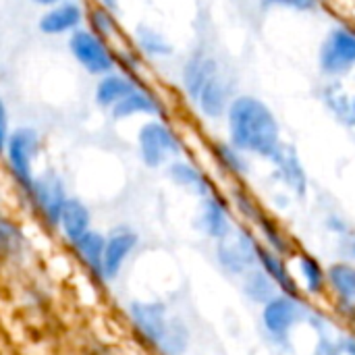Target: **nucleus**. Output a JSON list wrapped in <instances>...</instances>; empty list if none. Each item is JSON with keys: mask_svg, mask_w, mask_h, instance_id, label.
<instances>
[{"mask_svg": "<svg viewBox=\"0 0 355 355\" xmlns=\"http://www.w3.org/2000/svg\"><path fill=\"white\" fill-rule=\"evenodd\" d=\"M318 69L329 79H343L355 71V27L335 23L318 48Z\"/></svg>", "mask_w": 355, "mask_h": 355, "instance_id": "423d86ee", "label": "nucleus"}, {"mask_svg": "<svg viewBox=\"0 0 355 355\" xmlns=\"http://www.w3.org/2000/svg\"><path fill=\"white\" fill-rule=\"evenodd\" d=\"M166 177L181 189H187L200 198H206L210 193H214V185L208 179V175L191 160L179 156L175 160H171L166 166Z\"/></svg>", "mask_w": 355, "mask_h": 355, "instance_id": "2eb2a0df", "label": "nucleus"}, {"mask_svg": "<svg viewBox=\"0 0 355 355\" xmlns=\"http://www.w3.org/2000/svg\"><path fill=\"white\" fill-rule=\"evenodd\" d=\"M27 252V235L17 218L0 210V262L15 264Z\"/></svg>", "mask_w": 355, "mask_h": 355, "instance_id": "6ab92c4d", "label": "nucleus"}, {"mask_svg": "<svg viewBox=\"0 0 355 355\" xmlns=\"http://www.w3.org/2000/svg\"><path fill=\"white\" fill-rule=\"evenodd\" d=\"M73 256L79 260V264L98 281H104V245L106 235L98 229H89L85 235H81L77 241L69 243Z\"/></svg>", "mask_w": 355, "mask_h": 355, "instance_id": "dca6fc26", "label": "nucleus"}, {"mask_svg": "<svg viewBox=\"0 0 355 355\" xmlns=\"http://www.w3.org/2000/svg\"><path fill=\"white\" fill-rule=\"evenodd\" d=\"M223 71L220 62L206 50H196L191 52L183 67H181V89L189 102H196L198 94L202 87L218 73Z\"/></svg>", "mask_w": 355, "mask_h": 355, "instance_id": "9b49d317", "label": "nucleus"}, {"mask_svg": "<svg viewBox=\"0 0 355 355\" xmlns=\"http://www.w3.org/2000/svg\"><path fill=\"white\" fill-rule=\"evenodd\" d=\"M235 87H233V81L231 77L223 71H218L204 87L202 92L198 94L193 106L198 108V112L208 119V121H220L225 119L233 98H235Z\"/></svg>", "mask_w": 355, "mask_h": 355, "instance_id": "1a4fd4ad", "label": "nucleus"}, {"mask_svg": "<svg viewBox=\"0 0 355 355\" xmlns=\"http://www.w3.org/2000/svg\"><path fill=\"white\" fill-rule=\"evenodd\" d=\"M87 4L83 0H62L54 6L42 8L37 17L40 33L48 37H69L85 25Z\"/></svg>", "mask_w": 355, "mask_h": 355, "instance_id": "0eeeda50", "label": "nucleus"}, {"mask_svg": "<svg viewBox=\"0 0 355 355\" xmlns=\"http://www.w3.org/2000/svg\"><path fill=\"white\" fill-rule=\"evenodd\" d=\"M141 81L121 69H114L102 77L96 79L94 85V104L102 110H110L112 106H116L129 92H133Z\"/></svg>", "mask_w": 355, "mask_h": 355, "instance_id": "4468645a", "label": "nucleus"}, {"mask_svg": "<svg viewBox=\"0 0 355 355\" xmlns=\"http://www.w3.org/2000/svg\"><path fill=\"white\" fill-rule=\"evenodd\" d=\"M300 318V308L295 306L293 297H272L266 302L264 308V324L270 333L283 335L287 333Z\"/></svg>", "mask_w": 355, "mask_h": 355, "instance_id": "5701e85b", "label": "nucleus"}, {"mask_svg": "<svg viewBox=\"0 0 355 355\" xmlns=\"http://www.w3.org/2000/svg\"><path fill=\"white\" fill-rule=\"evenodd\" d=\"M67 48L77 67L96 79L116 69L114 46L85 25L67 37Z\"/></svg>", "mask_w": 355, "mask_h": 355, "instance_id": "39448f33", "label": "nucleus"}, {"mask_svg": "<svg viewBox=\"0 0 355 355\" xmlns=\"http://www.w3.org/2000/svg\"><path fill=\"white\" fill-rule=\"evenodd\" d=\"M331 285L345 300H355V268L349 264H335L329 270Z\"/></svg>", "mask_w": 355, "mask_h": 355, "instance_id": "cd10ccee", "label": "nucleus"}, {"mask_svg": "<svg viewBox=\"0 0 355 355\" xmlns=\"http://www.w3.org/2000/svg\"><path fill=\"white\" fill-rule=\"evenodd\" d=\"M33 6H40V8H48V6H54V4H58V2H62V0H29Z\"/></svg>", "mask_w": 355, "mask_h": 355, "instance_id": "f704fd0d", "label": "nucleus"}, {"mask_svg": "<svg viewBox=\"0 0 355 355\" xmlns=\"http://www.w3.org/2000/svg\"><path fill=\"white\" fill-rule=\"evenodd\" d=\"M200 227L204 229L206 235L214 239L227 237L231 229V218H229V208L227 204L214 193L202 198V208H200Z\"/></svg>", "mask_w": 355, "mask_h": 355, "instance_id": "aec40b11", "label": "nucleus"}, {"mask_svg": "<svg viewBox=\"0 0 355 355\" xmlns=\"http://www.w3.org/2000/svg\"><path fill=\"white\" fill-rule=\"evenodd\" d=\"M258 227H260V231L264 233L266 241L270 243V248H272L277 254H283V252H287L285 235L281 233V229L277 227V223H275L272 218H268L266 214H262V216H260V220H258Z\"/></svg>", "mask_w": 355, "mask_h": 355, "instance_id": "473e14b6", "label": "nucleus"}, {"mask_svg": "<svg viewBox=\"0 0 355 355\" xmlns=\"http://www.w3.org/2000/svg\"><path fill=\"white\" fill-rule=\"evenodd\" d=\"M225 121L227 139L248 156L270 162L285 146L277 114L264 100L252 94H237Z\"/></svg>", "mask_w": 355, "mask_h": 355, "instance_id": "f257e3e1", "label": "nucleus"}, {"mask_svg": "<svg viewBox=\"0 0 355 355\" xmlns=\"http://www.w3.org/2000/svg\"><path fill=\"white\" fill-rule=\"evenodd\" d=\"M44 150V135L33 125H17L8 137L4 150V166L19 193L27 191L33 177L37 175V160Z\"/></svg>", "mask_w": 355, "mask_h": 355, "instance_id": "7ed1b4c3", "label": "nucleus"}, {"mask_svg": "<svg viewBox=\"0 0 355 355\" xmlns=\"http://www.w3.org/2000/svg\"><path fill=\"white\" fill-rule=\"evenodd\" d=\"M187 341H189V335L185 327L175 320V322H168L158 349L164 355H183L187 349Z\"/></svg>", "mask_w": 355, "mask_h": 355, "instance_id": "bb28decb", "label": "nucleus"}, {"mask_svg": "<svg viewBox=\"0 0 355 355\" xmlns=\"http://www.w3.org/2000/svg\"><path fill=\"white\" fill-rule=\"evenodd\" d=\"M231 200H233V204L239 208V212H241L245 218H250V220H254V223L260 220L262 210H260L258 202H256V200L250 196V191H245L241 185H237V187L231 189Z\"/></svg>", "mask_w": 355, "mask_h": 355, "instance_id": "c756f323", "label": "nucleus"}, {"mask_svg": "<svg viewBox=\"0 0 355 355\" xmlns=\"http://www.w3.org/2000/svg\"><path fill=\"white\" fill-rule=\"evenodd\" d=\"M94 2L104 4V6H108V8H112V10H116V6H119V0H94Z\"/></svg>", "mask_w": 355, "mask_h": 355, "instance_id": "c9c22d12", "label": "nucleus"}, {"mask_svg": "<svg viewBox=\"0 0 355 355\" xmlns=\"http://www.w3.org/2000/svg\"><path fill=\"white\" fill-rule=\"evenodd\" d=\"M354 252H355V245H354Z\"/></svg>", "mask_w": 355, "mask_h": 355, "instance_id": "4c0bfd02", "label": "nucleus"}, {"mask_svg": "<svg viewBox=\"0 0 355 355\" xmlns=\"http://www.w3.org/2000/svg\"><path fill=\"white\" fill-rule=\"evenodd\" d=\"M272 279L262 272H252L245 281V291L256 302H270L272 300Z\"/></svg>", "mask_w": 355, "mask_h": 355, "instance_id": "7c9ffc66", "label": "nucleus"}, {"mask_svg": "<svg viewBox=\"0 0 355 355\" xmlns=\"http://www.w3.org/2000/svg\"><path fill=\"white\" fill-rule=\"evenodd\" d=\"M300 268L304 272V279H306L308 289L312 293H318L322 289V283H324V275H322L320 264L312 256H302L300 258Z\"/></svg>", "mask_w": 355, "mask_h": 355, "instance_id": "2f4dec72", "label": "nucleus"}, {"mask_svg": "<svg viewBox=\"0 0 355 355\" xmlns=\"http://www.w3.org/2000/svg\"><path fill=\"white\" fill-rule=\"evenodd\" d=\"M258 260H260V264L264 266L266 275H268L279 287H283V289L293 297L295 291H297V287H295L293 279L287 275V268H285L283 260L279 258V254H277L275 250H266V248L258 245Z\"/></svg>", "mask_w": 355, "mask_h": 355, "instance_id": "a878e982", "label": "nucleus"}, {"mask_svg": "<svg viewBox=\"0 0 355 355\" xmlns=\"http://www.w3.org/2000/svg\"><path fill=\"white\" fill-rule=\"evenodd\" d=\"M114 123H125L131 119H166L168 108L166 102L146 83H139L133 92H129L116 106L108 110Z\"/></svg>", "mask_w": 355, "mask_h": 355, "instance_id": "6e6552de", "label": "nucleus"}, {"mask_svg": "<svg viewBox=\"0 0 355 355\" xmlns=\"http://www.w3.org/2000/svg\"><path fill=\"white\" fill-rule=\"evenodd\" d=\"M210 154L214 158V162L231 177L241 179L248 175L250 171V160L248 154H243L241 150H237L229 139H212L210 141Z\"/></svg>", "mask_w": 355, "mask_h": 355, "instance_id": "b1692460", "label": "nucleus"}, {"mask_svg": "<svg viewBox=\"0 0 355 355\" xmlns=\"http://www.w3.org/2000/svg\"><path fill=\"white\" fill-rule=\"evenodd\" d=\"M324 0H258L262 10H293V12H316Z\"/></svg>", "mask_w": 355, "mask_h": 355, "instance_id": "c85d7f7f", "label": "nucleus"}, {"mask_svg": "<svg viewBox=\"0 0 355 355\" xmlns=\"http://www.w3.org/2000/svg\"><path fill=\"white\" fill-rule=\"evenodd\" d=\"M0 210H2V193H0Z\"/></svg>", "mask_w": 355, "mask_h": 355, "instance_id": "e433bc0d", "label": "nucleus"}, {"mask_svg": "<svg viewBox=\"0 0 355 355\" xmlns=\"http://www.w3.org/2000/svg\"><path fill=\"white\" fill-rule=\"evenodd\" d=\"M129 320L137 335L152 347H158L162 335L168 327L166 308L160 302H131L129 304Z\"/></svg>", "mask_w": 355, "mask_h": 355, "instance_id": "9d476101", "label": "nucleus"}, {"mask_svg": "<svg viewBox=\"0 0 355 355\" xmlns=\"http://www.w3.org/2000/svg\"><path fill=\"white\" fill-rule=\"evenodd\" d=\"M258 243L252 239L250 233L237 231L229 233L227 237L218 239V260L231 272H243L252 266L258 258Z\"/></svg>", "mask_w": 355, "mask_h": 355, "instance_id": "ddd939ff", "label": "nucleus"}, {"mask_svg": "<svg viewBox=\"0 0 355 355\" xmlns=\"http://www.w3.org/2000/svg\"><path fill=\"white\" fill-rule=\"evenodd\" d=\"M322 102L329 112L345 127L355 129V94L345 89L339 79H333L322 89Z\"/></svg>", "mask_w": 355, "mask_h": 355, "instance_id": "4be33fe9", "label": "nucleus"}, {"mask_svg": "<svg viewBox=\"0 0 355 355\" xmlns=\"http://www.w3.org/2000/svg\"><path fill=\"white\" fill-rule=\"evenodd\" d=\"M89 229H94L89 206L85 204V200H81L77 196H69L67 204L62 206L56 233H60L62 239H67V243H73L81 235H85Z\"/></svg>", "mask_w": 355, "mask_h": 355, "instance_id": "a211bd4d", "label": "nucleus"}, {"mask_svg": "<svg viewBox=\"0 0 355 355\" xmlns=\"http://www.w3.org/2000/svg\"><path fill=\"white\" fill-rule=\"evenodd\" d=\"M133 48L150 60H164L175 54L173 42L152 25H137L133 29Z\"/></svg>", "mask_w": 355, "mask_h": 355, "instance_id": "412c9836", "label": "nucleus"}, {"mask_svg": "<svg viewBox=\"0 0 355 355\" xmlns=\"http://www.w3.org/2000/svg\"><path fill=\"white\" fill-rule=\"evenodd\" d=\"M85 27H89L92 31H96L98 35H102L104 40H108L112 46H119L121 40V25L116 19V10L104 6V4H89L87 6V19H85Z\"/></svg>", "mask_w": 355, "mask_h": 355, "instance_id": "393cba45", "label": "nucleus"}, {"mask_svg": "<svg viewBox=\"0 0 355 355\" xmlns=\"http://www.w3.org/2000/svg\"><path fill=\"white\" fill-rule=\"evenodd\" d=\"M270 162L275 164V177L287 189H291L297 198H304L308 191V177H306V168H304L295 148L285 144L281 148V152Z\"/></svg>", "mask_w": 355, "mask_h": 355, "instance_id": "f3484780", "label": "nucleus"}, {"mask_svg": "<svg viewBox=\"0 0 355 355\" xmlns=\"http://www.w3.org/2000/svg\"><path fill=\"white\" fill-rule=\"evenodd\" d=\"M137 233L129 227H116L106 235L104 245V281H114L123 266L127 264L129 256L137 248Z\"/></svg>", "mask_w": 355, "mask_h": 355, "instance_id": "f8f14e48", "label": "nucleus"}, {"mask_svg": "<svg viewBox=\"0 0 355 355\" xmlns=\"http://www.w3.org/2000/svg\"><path fill=\"white\" fill-rule=\"evenodd\" d=\"M10 133H12V125H10V110H8L6 100L0 96V158L4 156V150H6V144H8Z\"/></svg>", "mask_w": 355, "mask_h": 355, "instance_id": "72a5a7b5", "label": "nucleus"}, {"mask_svg": "<svg viewBox=\"0 0 355 355\" xmlns=\"http://www.w3.org/2000/svg\"><path fill=\"white\" fill-rule=\"evenodd\" d=\"M69 196L71 193L64 177L52 166L37 171L27 191L21 193L25 206L35 216V220L52 233H56L58 229V218Z\"/></svg>", "mask_w": 355, "mask_h": 355, "instance_id": "f03ea898", "label": "nucleus"}, {"mask_svg": "<svg viewBox=\"0 0 355 355\" xmlns=\"http://www.w3.org/2000/svg\"><path fill=\"white\" fill-rule=\"evenodd\" d=\"M137 154L144 166L156 171L183 156V139L168 119H146L135 135Z\"/></svg>", "mask_w": 355, "mask_h": 355, "instance_id": "20e7f679", "label": "nucleus"}]
</instances>
